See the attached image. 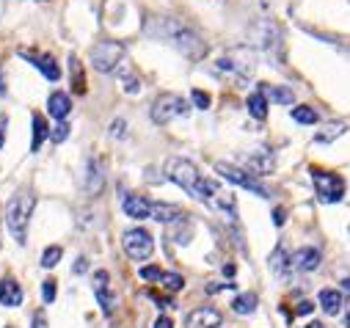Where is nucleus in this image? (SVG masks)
<instances>
[{
    "mask_svg": "<svg viewBox=\"0 0 350 328\" xmlns=\"http://www.w3.org/2000/svg\"><path fill=\"white\" fill-rule=\"evenodd\" d=\"M146 36H152V39H157V42H165V44H171L174 50H180L183 55H188V58H202L204 53H207V47H204V42L199 39V33L196 31H191L188 25H183L180 20H171V17H154V20H149L146 23Z\"/></svg>",
    "mask_w": 350,
    "mask_h": 328,
    "instance_id": "obj_1",
    "label": "nucleus"
},
{
    "mask_svg": "<svg viewBox=\"0 0 350 328\" xmlns=\"http://www.w3.org/2000/svg\"><path fill=\"white\" fill-rule=\"evenodd\" d=\"M165 177H168L174 185H180V188H183L188 196H193L196 202H204V204L215 207V199H218L215 182L204 180L191 160H185V157H168V160H165Z\"/></svg>",
    "mask_w": 350,
    "mask_h": 328,
    "instance_id": "obj_2",
    "label": "nucleus"
},
{
    "mask_svg": "<svg viewBox=\"0 0 350 328\" xmlns=\"http://www.w3.org/2000/svg\"><path fill=\"white\" fill-rule=\"evenodd\" d=\"M33 196L31 193H17L9 204H6V226L12 232V237L25 245V237H28V223H31V213H33Z\"/></svg>",
    "mask_w": 350,
    "mask_h": 328,
    "instance_id": "obj_3",
    "label": "nucleus"
},
{
    "mask_svg": "<svg viewBox=\"0 0 350 328\" xmlns=\"http://www.w3.org/2000/svg\"><path fill=\"white\" fill-rule=\"evenodd\" d=\"M254 66H256V58L251 50L245 47H237V50H229L224 53L218 61H215V69L232 80H237V83H245V80L254 74Z\"/></svg>",
    "mask_w": 350,
    "mask_h": 328,
    "instance_id": "obj_4",
    "label": "nucleus"
},
{
    "mask_svg": "<svg viewBox=\"0 0 350 328\" xmlns=\"http://www.w3.org/2000/svg\"><path fill=\"white\" fill-rule=\"evenodd\" d=\"M188 113H191V108L180 94H160L152 102V122L154 124H168L174 119H185Z\"/></svg>",
    "mask_w": 350,
    "mask_h": 328,
    "instance_id": "obj_5",
    "label": "nucleus"
},
{
    "mask_svg": "<svg viewBox=\"0 0 350 328\" xmlns=\"http://www.w3.org/2000/svg\"><path fill=\"white\" fill-rule=\"evenodd\" d=\"M122 245H124V254H127L130 260H135V262L149 260L152 251H154V240H152V234H149L146 229H141V226L127 229L124 237H122Z\"/></svg>",
    "mask_w": 350,
    "mask_h": 328,
    "instance_id": "obj_6",
    "label": "nucleus"
},
{
    "mask_svg": "<svg viewBox=\"0 0 350 328\" xmlns=\"http://www.w3.org/2000/svg\"><path fill=\"white\" fill-rule=\"evenodd\" d=\"M124 44L122 42H100L92 50V64L97 72H116L119 64L124 61Z\"/></svg>",
    "mask_w": 350,
    "mask_h": 328,
    "instance_id": "obj_7",
    "label": "nucleus"
},
{
    "mask_svg": "<svg viewBox=\"0 0 350 328\" xmlns=\"http://www.w3.org/2000/svg\"><path fill=\"white\" fill-rule=\"evenodd\" d=\"M312 182H314V191H317V196H320L323 204H334V202H339L342 193H345L342 177H336V174H331V172L312 169Z\"/></svg>",
    "mask_w": 350,
    "mask_h": 328,
    "instance_id": "obj_8",
    "label": "nucleus"
},
{
    "mask_svg": "<svg viewBox=\"0 0 350 328\" xmlns=\"http://www.w3.org/2000/svg\"><path fill=\"white\" fill-rule=\"evenodd\" d=\"M215 172L224 177V180H229V182H234L237 188H245V191H251V193H256V196H262V199H268V191L262 188L251 174H245L243 169H237V166H232V163H215Z\"/></svg>",
    "mask_w": 350,
    "mask_h": 328,
    "instance_id": "obj_9",
    "label": "nucleus"
},
{
    "mask_svg": "<svg viewBox=\"0 0 350 328\" xmlns=\"http://www.w3.org/2000/svg\"><path fill=\"white\" fill-rule=\"evenodd\" d=\"M20 58H25V61H31L47 80H61V69H58V64H55V58L53 55H47V53H33V50H20Z\"/></svg>",
    "mask_w": 350,
    "mask_h": 328,
    "instance_id": "obj_10",
    "label": "nucleus"
},
{
    "mask_svg": "<svg viewBox=\"0 0 350 328\" xmlns=\"http://www.w3.org/2000/svg\"><path fill=\"white\" fill-rule=\"evenodd\" d=\"M108 282H111L108 271H97V273H94V295H97V301H100V306H103L105 314H111V312H113V303H116V298H113Z\"/></svg>",
    "mask_w": 350,
    "mask_h": 328,
    "instance_id": "obj_11",
    "label": "nucleus"
},
{
    "mask_svg": "<svg viewBox=\"0 0 350 328\" xmlns=\"http://www.w3.org/2000/svg\"><path fill=\"white\" fill-rule=\"evenodd\" d=\"M320 268V251L312 249V245H306V249L295 251L293 254V271H301V273H312Z\"/></svg>",
    "mask_w": 350,
    "mask_h": 328,
    "instance_id": "obj_12",
    "label": "nucleus"
},
{
    "mask_svg": "<svg viewBox=\"0 0 350 328\" xmlns=\"http://www.w3.org/2000/svg\"><path fill=\"white\" fill-rule=\"evenodd\" d=\"M218 325H221V312L215 309H196L185 320V328H218Z\"/></svg>",
    "mask_w": 350,
    "mask_h": 328,
    "instance_id": "obj_13",
    "label": "nucleus"
},
{
    "mask_svg": "<svg viewBox=\"0 0 350 328\" xmlns=\"http://www.w3.org/2000/svg\"><path fill=\"white\" fill-rule=\"evenodd\" d=\"M245 163H248V169H251L254 174H271L273 166H276L273 152H268V149H254Z\"/></svg>",
    "mask_w": 350,
    "mask_h": 328,
    "instance_id": "obj_14",
    "label": "nucleus"
},
{
    "mask_svg": "<svg viewBox=\"0 0 350 328\" xmlns=\"http://www.w3.org/2000/svg\"><path fill=\"white\" fill-rule=\"evenodd\" d=\"M0 303L9 309H17L23 303V287L17 284V279H0Z\"/></svg>",
    "mask_w": 350,
    "mask_h": 328,
    "instance_id": "obj_15",
    "label": "nucleus"
},
{
    "mask_svg": "<svg viewBox=\"0 0 350 328\" xmlns=\"http://www.w3.org/2000/svg\"><path fill=\"white\" fill-rule=\"evenodd\" d=\"M105 185V177H103V166L97 160H89L85 163V191H89L92 196H97Z\"/></svg>",
    "mask_w": 350,
    "mask_h": 328,
    "instance_id": "obj_16",
    "label": "nucleus"
},
{
    "mask_svg": "<svg viewBox=\"0 0 350 328\" xmlns=\"http://www.w3.org/2000/svg\"><path fill=\"white\" fill-rule=\"evenodd\" d=\"M47 108H50V116H55L58 122H64L72 111V100L64 94V92H53L50 100H47Z\"/></svg>",
    "mask_w": 350,
    "mask_h": 328,
    "instance_id": "obj_17",
    "label": "nucleus"
},
{
    "mask_svg": "<svg viewBox=\"0 0 350 328\" xmlns=\"http://www.w3.org/2000/svg\"><path fill=\"white\" fill-rule=\"evenodd\" d=\"M124 213L130 218H149L152 215V202H146L144 196H124Z\"/></svg>",
    "mask_w": 350,
    "mask_h": 328,
    "instance_id": "obj_18",
    "label": "nucleus"
},
{
    "mask_svg": "<svg viewBox=\"0 0 350 328\" xmlns=\"http://www.w3.org/2000/svg\"><path fill=\"white\" fill-rule=\"evenodd\" d=\"M185 213L177 207V204H168V202H157L152 204V218L160 221V223H174L177 218H183Z\"/></svg>",
    "mask_w": 350,
    "mask_h": 328,
    "instance_id": "obj_19",
    "label": "nucleus"
},
{
    "mask_svg": "<svg viewBox=\"0 0 350 328\" xmlns=\"http://www.w3.org/2000/svg\"><path fill=\"white\" fill-rule=\"evenodd\" d=\"M259 92L265 94V97H271L273 102H279V105H293L295 102V94L290 89H284V86H268V83H262Z\"/></svg>",
    "mask_w": 350,
    "mask_h": 328,
    "instance_id": "obj_20",
    "label": "nucleus"
},
{
    "mask_svg": "<svg viewBox=\"0 0 350 328\" xmlns=\"http://www.w3.org/2000/svg\"><path fill=\"white\" fill-rule=\"evenodd\" d=\"M271 271H273L279 279L290 276V271H293V257H287L284 249H276V251L271 254Z\"/></svg>",
    "mask_w": 350,
    "mask_h": 328,
    "instance_id": "obj_21",
    "label": "nucleus"
},
{
    "mask_svg": "<svg viewBox=\"0 0 350 328\" xmlns=\"http://www.w3.org/2000/svg\"><path fill=\"white\" fill-rule=\"evenodd\" d=\"M320 306L325 314H339L342 312V292L336 290H323L320 292Z\"/></svg>",
    "mask_w": 350,
    "mask_h": 328,
    "instance_id": "obj_22",
    "label": "nucleus"
},
{
    "mask_svg": "<svg viewBox=\"0 0 350 328\" xmlns=\"http://www.w3.org/2000/svg\"><path fill=\"white\" fill-rule=\"evenodd\" d=\"M248 113L254 116V119H265L268 116V97L262 94V92H254L251 97H248Z\"/></svg>",
    "mask_w": 350,
    "mask_h": 328,
    "instance_id": "obj_23",
    "label": "nucleus"
},
{
    "mask_svg": "<svg viewBox=\"0 0 350 328\" xmlns=\"http://www.w3.org/2000/svg\"><path fill=\"white\" fill-rule=\"evenodd\" d=\"M47 135H50V130H47L44 116L33 113V144H31V152H39V149H42V141H44Z\"/></svg>",
    "mask_w": 350,
    "mask_h": 328,
    "instance_id": "obj_24",
    "label": "nucleus"
},
{
    "mask_svg": "<svg viewBox=\"0 0 350 328\" xmlns=\"http://www.w3.org/2000/svg\"><path fill=\"white\" fill-rule=\"evenodd\" d=\"M232 309H234L237 314H254V309H256V295H254V292L237 295V298L232 301Z\"/></svg>",
    "mask_w": 350,
    "mask_h": 328,
    "instance_id": "obj_25",
    "label": "nucleus"
},
{
    "mask_svg": "<svg viewBox=\"0 0 350 328\" xmlns=\"http://www.w3.org/2000/svg\"><path fill=\"white\" fill-rule=\"evenodd\" d=\"M69 77H75V92L83 94L85 92V80H83V69H80L77 55H69Z\"/></svg>",
    "mask_w": 350,
    "mask_h": 328,
    "instance_id": "obj_26",
    "label": "nucleus"
},
{
    "mask_svg": "<svg viewBox=\"0 0 350 328\" xmlns=\"http://www.w3.org/2000/svg\"><path fill=\"white\" fill-rule=\"evenodd\" d=\"M61 257H64V251H61V245H50V249H44V254H42V268H55L58 262H61Z\"/></svg>",
    "mask_w": 350,
    "mask_h": 328,
    "instance_id": "obj_27",
    "label": "nucleus"
},
{
    "mask_svg": "<svg viewBox=\"0 0 350 328\" xmlns=\"http://www.w3.org/2000/svg\"><path fill=\"white\" fill-rule=\"evenodd\" d=\"M160 284H163L168 292H180V290L185 287V279H183L180 273H163V276H160Z\"/></svg>",
    "mask_w": 350,
    "mask_h": 328,
    "instance_id": "obj_28",
    "label": "nucleus"
},
{
    "mask_svg": "<svg viewBox=\"0 0 350 328\" xmlns=\"http://www.w3.org/2000/svg\"><path fill=\"white\" fill-rule=\"evenodd\" d=\"M293 119L301 122V124H314L317 122V113H314V108L301 105V108H293Z\"/></svg>",
    "mask_w": 350,
    "mask_h": 328,
    "instance_id": "obj_29",
    "label": "nucleus"
},
{
    "mask_svg": "<svg viewBox=\"0 0 350 328\" xmlns=\"http://www.w3.org/2000/svg\"><path fill=\"white\" fill-rule=\"evenodd\" d=\"M342 133H345V124H331V127H325V133H317V144H328Z\"/></svg>",
    "mask_w": 350,
    "mask_h": 328,
    "instance_id": "obj_30",
    "label": "nucleus"
},
{
    "mask_svg": "<svg viewBox=\"0 0 350 328\" xmlns=\"http://www.w3.org/2000/svg\"><path fill=\"white\" fill-rule=\"evenodd\" d=\"M66 135H69V124H66V122H58V124L53 127V133H50V141L61 144V141H66Z\"/></svg>",
    "mask_w": 350,
    "mask_h": 328,
    "instance_id": "obj_31",
    "label": "nucleus"
},
{
    "mask_svg": "<svg viewBox=\"0 0 350 328\" xmlns=\"http://www.w3.org/2000/svg\"><path fill=\"white\" fill-rule=\"evenodd\" d=\"M193 105H196L199 111H207V108H210V94L196 89V92H193Z\"/></svg>",
    "mask_w": 350,
    "mask_h": 328,
    "instance_id": "obj_32",
    "label": "nucleus"
},
{
    "mask_svg": "<svg viewBox=\"0 0 350 328\" xmlns=\"http://www.w3.org/2000/svg\"><path fill=\"white\" fill-rule=\"evenodd\" d=\"M42 298H44V303H53L55 301V282L53 279H47L42 284Z\"/></svg>",
    "mask_w": 350,
    "mask_h": 328,
    "instance_id": "obj_33",
    "label": "nucleus"
},
{
    "mask_svg": "<svg viewBox=\"0 0 350 328\" xmlns=\"http://www.w3.org/2000/svg\"><path fill=\"white\" fill-rule=\"evenodd\" d=\"M160 276H163V271H160V268H154V265L141 268V279H146V282H160Z\"/></svg>",
    "mask_w": 350,
    "mask_h": 328,
    "instance_id": "obj_34",
    "label": "nucleus"
},
{
    "mask_svg": "<svg viewBox=\"0 0 350 328\" xmlns=\"http://www.w3.org/2000/svg\"><path fill=\"white\" fill-rule=\"evenodd\" d=\"M111 135H113V138H116V135H119V138L124 135V119H116V122L111 124Z\"/></svg>",
    "mask_w": 350,
    "mask_h": 328,
    "instance_id": "obj_35",
    "label": "nucleus"
},
{
    "mask_svg": "<svg viewBox=\"0 0 350 328\" xmlns=\"http://www.w3.org/2000/svg\"><path fill=\"white\" fill-rule=\"evenodd\" d=\"M31 328H47V317H44L42 312H36V314H33V325H31Z\"/></svg>",
    "mask_w": 350,
    "mask_h": 328,
    "instance_id": "obj_36",
    "label": "nucleus"
},
{
    "mask_svg": "<svg viewBox=\"0 0 350 328\" xmlns=\"http://www.w3.org/2000/svg\"><path fill=\"white\" fill-rule=\"evenodd\" d=\"M85 271H89V260L80 257V260H77V265H75V273L80 276V273H85Z\"/></svg>",
    "mask_w": 350,
    "mask_h": 328,
    "instance_id": "obj_37",
    "label": "nucleus"
},
{
    "mask_svg": "<svg viewBox=\"0 0 350 328\" xmlns=\"http://www.w3.org/2000/svg\"><path fill=\"white\" fill-rule=\"evenodd\" d=\"M6 127H9V119L0 116V146H3V141H6Z\"/></svg>",
    "mask_w": 350,
    "mask_h": 328,
    "instance_id": "obj_38",
    "label": "nucleus"
},
{
    "mask_svg": "<svg viewBox=\"0 0 350 328\" xmlns=\"http://www.w3.org/2000/svg\"><path fill=\"white\" fill-rule=\"evenodd\" d=\"M154 328H174V323H171V317H157Z\"/></svg>",
    "mask_w": 350,
    "mask_h": 328,
    "instance_id": "obj_39",
    "label": "nucleus"
},
{
    "mask_svg": "<svg viewBox=\"0 0 350 328\" xmlns=\"http://www.w3.org/2000/svg\"><path fill=\"white\" fill-rule=\"evenodd\" d=\"M312 309H314V303H309V301H304V303H298V309H295V312H298V314H309Z\"/></svg>",
    "mask_w": 350,
    "mask_h": 328,
    "instance_id": "obj_40",
    "label": "nucleus"
},
{
    "mask_svg": "<svg viewBox=\"0 0 350 328\" xmlns=\"http://www.w3.org/2000/svg\"><path fill=\"white\" fill-rule=\"evenodd\" d=\"M234 284H210L207 287V292H218V290H232Z\"/></svg>",
    "mask_w": 350,
    "mask_h": 328,
    "instance_id": "obj_41",
    "label": "nucleus"
},
{
    "mask_svg": "<svg viewBox=\"0 0 350 328\" xmlns=\"http://www.w3.org/2000/svg\"><path fill=\"white\" fill-rule=\"evenodd\" d=\"M273 223H276V226L284 223V210H276V213H273Z\"/></svg>",
    "mask_w": 350,
    "mask_h": 328,
    "instance_id": "obj_42",
    "label": "nucleus"
},
{
    "mask_svg": "<svg viewBox=\"0 0 350 328\" xmlns=\"http://www.w3.org/2000/svg\"><path fill=\"white\" fill-rule=\"evenodd\" d=\"M6 94V86H3V72H0V97Z\"/></svg>",
    "mask_w": 350,
    "mask_h": 328,
    "instance_id": "obj_43",
    "label": "nucleus"
},
{
    "mask_svg": "<svg viewBox=\"0 0 350 328\" xmlns=\"http://www.w3.org/2000/svg\"><path fill=\"white\" fill-rule=\"evenodd\" d=\"M342 284H345V292H347V295H350V279H345V282H342Z\"/></svg>",
    "mask_w": 350,
    "mask_h": 328,
    "instance_id": "obj_44",
    "label": "nucleus"
},
{
    "mask_svg": "<svg viewBox=\"0 0 350 328\" xmlns=\"http://www.w3.org/2000/svg\"><path fill=\"white\" fill-rule=\"evenodd\" d=\"M306 328H323V325H320V323H309Z\"/></svg>",
    "mask_w": 350,
    "mask_h": 328,
    "instance_id": "obj_45",
    "label": "nucleus"
},
{
    "mask_svg": "<svg viewBox=\"0 0 350 328\" xmlns=\"http://www.w3.org/2000/svg\"><path fill=\"white\" fill-rule=\"evenodd\" d=\"M345 328H350V314H347V317H345Z\"/></svg>",
    "mask_w": 350,
    "mask_h": 328,
    "instance_id": "obj_46",
    "label": "nucleus"
},
{
    "mask_svg": "<svg viewBox=\"0 0 350 328\" xmlns=\"http://www.w3.org/2000/svg\"><path fill=\"white\" fill-rule=\"evenodd\" d=\"M9 328H12V325H9Z\"/></svg>",
    "mask_w": 350,
    "mask_h": 328,
    "instance_id": "obj_47",
    "label": "nucleus"
}]
</instances>
